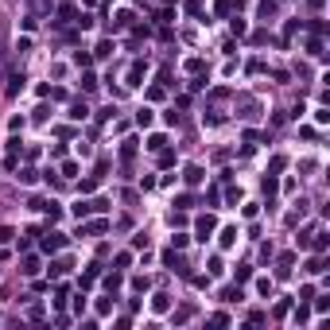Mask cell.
Returning a JSON list of instances; mask_svg holds the SVG:
<instances>
[{"instance_id": "51", "label": "cell", "mask_w": 330, "mask_h": 330, "mask_svg": "<svg viewBox=\"0 0 330 330\" xmlns=\"http://www.w3.org/2000/svg\"><path fill=\"white\" fill-rule=\"evenodd\" d=\"M82 4H97V0H82Z\"/></svg>"}, {"instance_id": "20", "label": "cell", "mask_w": 330, "mask_h": 330, "mask_svg": "<svg viewBox=\"0 0 330 330\" xmlns=\"http://www.w3.org/2000/svg\"><path fill=\"white\" fill-rule=\"evenodd\" d=\"M164 264H171L175 272H187V268H183V260L175 257V249H167V253H164Z\"/></svg>"}, {"instance_id": "27", "label": "cell", "mask_w": 330, "mask_h": 330, "mask_svg": "<svg viewBox=\"0 0 330 330\" xmlns=\"http://www.w3.org/2000/svg\"><path fill=\"white\" fill-rule=\"evenodd\" d=\"M202 70H206L202 58H187V74H202Z\"/></svg>"}, {"instance_id": "30", "label": "cell", "mask_w": 330, "mask_h": 330, "mask_svg": "<svg viewBox=\"0 0 330 330\" xmlns=\"http://www.w3.org/2000/svg\"><path fill=\"white\" fill-rule=\"evenodd\" d=\"M233 276H237V283H245V280H253V264H241V268H237Z\"/></svg>"}, {"instance_id": "35", "label": "cell", "mask_w": 330, "mask_h": 330, "mask_svg": "<svg viewBox=\"0 0 330 330\" xmlns=\"http://www.w3.org/2000/svg\"><path fill=\"white\" fill-rule=\"evenodd\" d=\"M315 311L327 315V311H330V295H319V299H315Z\"/></svg>"}, {"instance_id": "18", "label": "cell", "mask_w": 330, "mask_h": 330, "mask_svg": "<svg viewBox=\"0 0 330 330\" xmlns=\"http://www.w3.org/2000/svg\"><path fill=\"white\" fill-rule=\"evenodd\" d=\"M152 120H156V113L148 109V105H144V109L136 113V124H140V128H148V124H152Z\"/></svg>"}, {"instance_id": "22", "label": "cell", "mask_w": 330, "mask_h": 330, "mask_svg": "<svg viewBox=\"0 0 330 330\" xmlns=\"http://www.w3.org/2000/svg\"><path fill=\"white\" fill-rule=\"evenodd\" d=\"M70 268H74V264H70V260L62 257V260H55V264H51V276H66Z\"/></svg>"}, {"instance_id": "25", "label": "cell", "mask_w": 330, "mask_h": 330, "mask_svg": "<svg viewBox=\"0 0 330 330\" xmlns=\"http://www.w3.org/2000/svg\"><path fill=\"white\" fill-rule=\"evenodd\" d=\"M156 156H160V167H175V152L171 148H160Z\"/></svg>"}, {"instance_id": "46", "label": "cell", "mask_w": 330, "mask_h": 330, "mask_svg": "<svg viewBox=\"0 0 330 330\" xmlns=\"http://www.w3.org/2000/svg\"><path fill=\"white\" fill-rule=\"evenodd\" d=\"M132 264V253H117V268H128Z\"/></svg>"}, {"instance_id": "21", "label": "cell", "mask_w": 330, "mask_h": 330, "mask_svg": "<svg viewBox=\"0 0 330 330\" xmlns=\"http://www.w3.org/2000/svg\"><path fill=\"white\" fill-rule=\"evenodd\" d=\"M291 264H295V253H283L280 257V276H291Z\"/></svg>"}, {"instance_id": "29", "label": "cell", "mask_w": 330, "mask_h": 330, "mask_svg": "<svg viewBox=\"0 0 330 330\" xmlns=\"http://www.w3.org/2000/svg\"><path fill=\"white\" fill-rule=\"evenodd\" d=\"M311 31H315V35L323 39V35H327V31H330V24H327V20H311Z\"/></svg>"}, {"instance_id": "17", "label": "cell", "mask_w": 330, "mask_h": 330, "mask_svg": "<svg viewBox=\"0 0 330 330\" xmlns=\"http://www.w3.org/2000/svg\"><path fill=\"white\" fill-rule=\"evenodd\" d=\"M113 55V39H101L97 47H94V58H109Z\"/></svg>"}, {"instance_id": "50", "label": "cell", "mask_w": 330, "mask_h": 330, "mask_svg": "<svg viewBox=\"0 0 330 330\" xmlns=\"http://www.w3.org/2000/svg\"><path fill=\"white\" fill-rule=\"evenodd\" d=\"M323 4H327V0H307V8H315V12H319Z\"/></svg>"}, {"instance_id": "14", "label": "cell", "mask_w": 330, "mask_h": 330, "mask_svg": "<svg viewBox=\"0 0 330 330\" xmlns=\"http://www.w3.org/2000/svg\"><path fill=\"white\" fill-rule=\"evenodd\" d=\"M97 272H101V264H90V272H82V280H78V287H94V280H97Z\"/></svg>"}, {"instance_id": "38", "label": "cell", "mask_w": 330, "mask_h": 330, "mask_svg": "<svg viewBox=\"0 0 330 330\" xmlns=\"http://www.w3.org/2000/svg\"><path fill=\"white\" fill-rule=\"evenodd\" d=\"M24 82H27V78H24V74H16V78H12V86H8V94H20V90H24Z\"/></svg>"}, {"instance_id": "16", "label": "cell", "mask_w": 330, "mask_h": 330, "mask_svg": "<svg viewBox=\"0 0 330 330\" xmlns=\"http://www.w3.org/2000/svg\"><path fill=\"white\" fill-rule=\"evenodd\" d=\"M299 27H303V20H287V24H283V39H280V43H287V39H291Z\"/></svg>"}, {"instance_id": "34", "label": "cell", "mask_w": 330, "mask_h": 330, "mask_svg": "<svg viewBox=\"0 0 330 330\" xmlns=\"http://www.w3.org/2000/svg\"><path fill=\"white\" fill-rule=\"evenodd\" d=\"M74 175H78V164H74V160H66V164H62V179H74Z\"/></svg>"}, {"instance_id": "28", "label": "cell", "mask_w": 330, "mask_h": 330, "mask_svg": "<svg viewBox=\"0 0 330 330\" xmlns=\"http://www.w3.org/2000/svg\"><path fill=\"white\" fill-rule=\"evenodd\" d=\"M190 315H194V307H179V311H175V327H183Z\"/></svg>"}, {"instance_id": "10", "label": "cell", "mask_w": 330, "mask_h": 330, "mask_svg": "<svg viewBox=\"0 0 330 330\" xmlns=\"http://www.w3.org/2000/svg\"><path fill=\"white\" fill-rule=\"evenodd\" d=\"M20 272H24V276H35V272H39V257H35V253H27V257L20 260Z\"/></svg>"}, {"instance_id": "40", "label": "cell", "mask_w": 330, "mask_h": 330, "mask_svg": "<svg viewBox=\"0 0 330 330\" xmlns=\"http://www.w3.org/2000/svg\"><path fill=\"white\" fill-rule=\"evenodd\" d=\"M221 299H225V303H233V299H241V287H225V291H221Z\"/></svg>"}, {"instance_id": "11", "label": "cell", "mask_w": 330, "mask_h": 330, "mask_svg": "<svg viewBox=\"0 0 330 330\" xmlns=\"http://www.w3.org/2000/svg\"><path fill=\"white\" fill-rule=\"evenodd\" d=\"M132 156H136V140L128 136V140H120V164H128Z\"/></svg>"}, {"instance_id": "48", "label": "cell", "mask_w": 330, "mask_h": 330, "mask_svg": "<svg viewBox=\"0 0 330 330\" xmlns=\"http://www.w3.org/2000/svg\"><path fill=\"white\" fill-rule=\"evenodd\" d=\"M268 167H272V175H276V171H283V167H287V160H283V156H272V164H268Z\"/></svg>"}, {"instance_id": "2", "label": "cell", "mask_w": 330, "mask_h": 330, "mask_svg": "<svg viewBox=\"0 0 330 330\" xmlns=\"http://www.w3.org/2000/svg\"><path fill=\"white\" fill-rule=\"evenodd\" d=\"M62 245H66V233H58V229H51V233L39 237V249H43V253H58Z\"/></svg>"}, {"instance_id": "6", "label": "cell", "mask_w": 330, "mask_h": 330, "mask_svg": "<svg viewBox=\"0 0 330 330\" xmlns=\"http://www.w3.org/2000/svg\"><path fill=\"white\" fill-rule=\"evenodd\" d=\"M202 179H206V171H202L198 164H187V167H183V183H187V187H198Z\"/></svg>"}, {"instance_id": "24", "label": "cell", "mask_w": 330, "mask_h": 330, "mask_svg": "<svg viewBox=\"0 0 330 330\" xmlns=\"http://www.w3.org/2000/svg\"><path fill=\"white\" fill-rule=\"evenodd\" d=\"M35 179H39V171H35V167H24V171H20V183H24V187H31Z\"/></svg>"}, {"instance_id": "49", "label": "cell", "mask_w": 330, "mask_h": 330, "mask_svg": "<svg viewBox=\"0 0 330 330\" xmlns=\"http://www.w3.org/2000/svg\"><path fill=\"white\" fill-rule=\"evenodd\" d=\"M113 311V299H97V315H109Z\"/></svg>"}, {"instance_id": "33", "label": "cell", "mask_w": 330, "mask_h": 330, "mask_svg": "<svg viewBox=\"0 0 330 330\" xmlns=\"http://www.w3.org/2000/svg\"><path fill=\"white\" fill-rule=\"evenodd\" d=\"M307 272H311V276L323 272V257H311V260H307Z\"/></svg>"}, {"instance_id": "36", "label": "cell", "mask_w": 330, "mask_h": 330, "mask_svg": "<svg viewBox=\"0 0 330 330\" xmlns=\"http://www.w3.org/2000/svg\"><path fill=\"white\" fill-rule=\"evenodd\" d=\"M210 327H229V315L218 311V315H210Z\"/></svg>"}, {"instance_id": "47", "label": "cell", "mask_w": 330, "mask_h": 330, "mask_svg": "<svg viewBox=\"0 0 330 330\" xmlns=\"http://www.w3.org/2000/svg\"><path fill=\"white\" fill-rule=\"evenodd\" d=\"M287 311H291V303H287V299H280V303H276V319H283Z\"/></svg>"}, {"instance_id": "41", "label": "cell", "mask_w": 330, "mask_h": 330, "mask_svg": "<svg viewBox=\"0 0 330 330\" xmlns=\"http://www.w3.org/2000/svg\"><path fill=\"white\" fill-rule=\"evenodd\" d=\"M257 291H260V295H272V291H276L272 280H257Z\"/></svg>"}, {"instance_id": "39", "label": "cell", "mask_w": 330, "mask_h": 330, "mask_svg": "<svg viewBox=\"0 0 330 330\" xmlns=\"http://www.w3.org/2000/svg\"><path fill=\"white\" fill-rule=\"evenodd\" d=\"M187 241H190L187 233H175V237H171V249H187Z\"/></svg>"}, {"instance_id": "45", "label": "cell", "mask_w": 330, "mask_h": 330, "mask_svg": "<svg viewBox=\"0 0 330 330\" xmlns=\"http://www.w3.org/2000/svg\"><path fill=\"white\" fill-rule=\"evenodd\" d=\"M105 287H109V291H117V287H120V272H113V276H105Z\"/></svg>"}, {"instance_id": "7", "label": "cell", "mask_w": 330, "mask_h": 330, "mask_svg": "<svg viewBox=\"0 0 330 330\" xmlns=\"http://www.w3.org/2000/svg\"><path fill=\"white\" fill-rule=\"evenodd\" d=\"M194 229H198V241H206V237H210V233H214V229H218V221L210 218V214H202V218L194 221Z\"/></svg>"}, {"instance_id": "26", "label": "cell", "mask_w": 330, "mask_h": 330, "mask_svg": "<svg viewBox=\"0 0 330 330\" xmlns=\"http://www.w3.org/2000/svg\"><path fill=\"white\" fill-rule=\"evenodd\" d=\"M257 12H260V20L276 16V0H260V8H257Z\"/></svg>"}, {"instance_id": "44", "label": "cell", "mask_w": 330, "mask_h": 330, "mask_svg": "<svg viewBox=\"0 0 330 330\" xmlns=\"http://www.w3.org/2000/svg\"><path fill=\"white\" fill-rule=\"evenodd\" d=\"M62 303H66V283H58V287H55V307H62Z\"/></svg>"}, {"instance_id": "23", "label": "cell", "mask_w": 330, "mask_h": 330, "mask_svg": "<svg viewBox=\"0 0 330 330\" xmlns=\"http://www.w3.org/2000/svg\"><path fill=\"white\" fill-rule=\"evenodd\" d=\"M229 27H233V35H245V31H249V24H245L241 16H229Z\"/></svg>"}, {"instance_id": "1", "label": "cell", "mask_w": 330, "mask_h": 330, "mask_svg": "<svg viewBox=\"0 0 330 330\" xmlns=\"http://www.w3.org/2000/svg\"><path fill=\"white\" fill-rule=\"evenodd\" d=\"M105 210H109V198H90V202H82V198H78V202L70 206V214H74L78 221L90 218V214H105Z\"/></svg>"}, {"instance_id": "42", "label": "cell", "mask_w": 330, "mask_h": 330, "mask_svg": "<svg viewBox=\"0 0 330 330\" xmlns=\"http://www.w3.org/2000/svg\"><path fill=\"white\" fill-rule=\"evenodd\" d=\"M229 8H233L229 0H214V12H218V16H229Z\"/></svg>"}, {"instance_id": "8", "label": "cell", "mask_w": 330, "mask_h": 330, "mask_svg": "<svg viewBox=\"0 0 330 330\" xmlns=\"http://www.w3.org/2000/svg\"><path fill=\"white\" fill-rule=\"evenodd\" d=\"M291 323H295V327H307V323H311V307H307L303 299H299V307L291 311Z\"/></svg>"}, {"instance_id": "5", "label": "cell", "mask_w": 330, "mask_h": 330, "mask_svg": "<svg viewBox=\"0 0 330 330\" xmlns=\"http://www.w3.org/2000/svg\"><path fill=\"white\" fill-rule=\"evenodd\" d=\"M132 24H136V12L132 8H120L113 16V31H132Z\"/></svg>"}, {"instance_id": "37", "label": "cell", "mask_w": 330, "mask_h": 330, "mask_svg": "<svg viewBox=\"0 0 330 330\" xmlns=\"http://www.w3.org/2000/svg\"><path fill=\"white\" fill-rule=\"evenodd\" d=\"M315 120H319V124H330V109H327V105H319V109H315Z\"/></svg>"}, {"instance_id": "15", "label": "cell", "mask_w": 330, "mask_h": 330, "mask_svg": "<svg viewBox=\"0 0 330 330\" xmlns=\"http://www.w3.org/2000/svg\"><path fill=\"white\" fill-rule=\"evenodd\" d=\"M86 117H90L86 101H74V105H70V120H86Z\"/></svg>"}, {"instance_id": "3", "label": "cell", "mask_w": 330, "mask_h": 330, "mask_svg": "<svg viewBox=\"0 0 330 330\" xmlns=\"http://www.w3.org/2000/svg\"><path fill=\"white\" fill-rule=\"evenodd\" d=\"M144 74H148V66H144L140 58H136V62L128 66V74H124V86H128V90H136V86H144Z\"/></svg>"}, {"instance_id": "13", "label": "cell", "mask_w": 330, "mask_h": 330, "mask_svg": "<svg viewBox=\"0 0 330 330\" xmlns=\"http://www.w3.org/2000/svg\"><path fill=\"white\" fill-rule=\"evenodd\" d=\"M74 20H78V8L62 4V8H58V20H55V24H74Z\"/></svg>"}, {"instance_id": "32", "label": "cell", "mask_w": 330, "mask_h": 330, "mask_svg": "<svg viewBox=\"0 0 330 330\" xmlns=\"http://www.w3.org/2000/svg\"><path fill=\"white\" fill-rule=\"evenodd\" d=\"M148 287H152L148 276H136V280H132V291H148Z\"/></svg>"}, {"instance_id": "9", "label": "cell", "mask_w": 330, "mask_h": 330, "mask_svg": "<svg viewBox=\"0 0 330 330\" xmlns=\"http://www.w3.org/2000/svg\"><path fill=\"white\" fill-rule=\"evenodd\" d=\"M152 311H156V315H167V311H171V295L156 291V295H152Z\"/></svg>"}, {"instance_id": "19", "label": "cell", "mask_w": 330, "mask_h": 330, "mask_svg": "<svg viewBox=\"0 0 330 330\" xmlns=\"http://www.w3.org/2000/svg\"><path fill=\"white\" fill-rule=\"evenodd\" d=\"M160 148H167V136H164V132L148 136V152H160Z\"/></svg>"}, {"instance_id": "12", "label": "cell", "mask_w": 330, "mask_h": 330, "mask_svg": "<svg viewBox=\"0 0 330 330\" xmlns=\"http://www.w3.org/2000/svg\"><path fill=\"white\" fill-rule=\"evenodd\" d=\"M237 245V225H225L221 229V249H233Z\"/></svg>"}, {"instance_id": "4", "label": "cell", "mask_w": 330, "mask_h": 330, "mask_svg": "<svg viewBox=\"0 0 330 330\" xmlns=\"http://www.w3.org/2000/svg\"><path fill=\"white\" fill-rule=\"evenodd\" d=\"M105 229H109V218H94V221H82L78 225V237H97Z\"/></svg>"}, {"instance_id": "31", "label": "cell", "mask_w": 330, "mask_h": 330, "mask_svg": "<svg viewBox=\"0 0 330 330\" xmlns=\"http://www.w3.org/2000/svg\"><path fill=\"white\" fill-rule=\"evenodd\" d=\"M175 206H179V210H190V206H194V194H179Z\"/></svg>"}, {"instance_id": "43", "label": "cell", "mask_w": 330, "mask_h": 330, "mask_svg": "<svg viewBox=\"0 0 330 330\" xmlns=\"http://www.w3.org/2000/svg\"><path fill=\"white\" fill-rule=\"evenodd\" d=\"M74 62H78V66H90V62H94V55H86V51H74Z\"/></svg>"}]
</instances>
